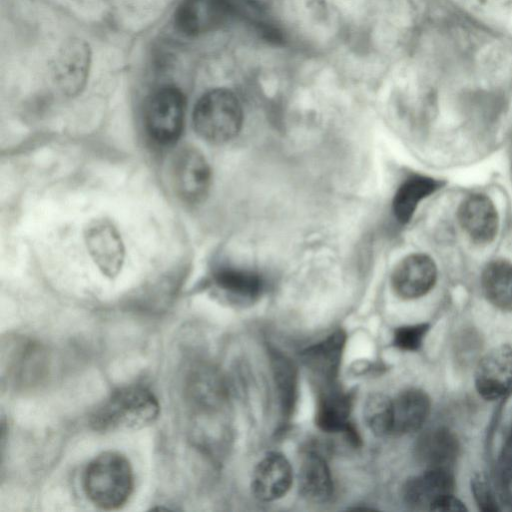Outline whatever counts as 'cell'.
Here are the masks:
<instances>
[{"mask_svg": "<svg viewBox=\"0 0 512 512\" xmlns=\"http://www.w3.org/2000/svg\"><path fill=\"white\" fill-rule=\"evenodd\" d=\"M160 413L158 399L148 388L129 385L115 390L90 417L99 432L137 430L153 424Z\"/></svg>", "mask_w": 512, "mask_h": 512, "instance_id": "obj_1", "label": "cell"}, {"mask_svg": "<svg viewBox=\"0 0 512 512\" xmlns=\"http://www.w3.org/2000/svg\"><path fill=\"white\" fill-rule=\"evenodd\" d=\"M134 474L129 460L117 451H105L94 457L83 475L87 498L98 508L116 510L129 500Z\"/></svg>", "mask_w": 512, "mask_h": 512, "instance_id": "obj_2", "label": "cell"}, {"mask_svg": "<svg viewBox=\"0 0 512 512\" xmlns=\"http://www.w3.org/2000/svg\"><path fill=\"white\" fill-rule=\"evenodd\" d=\"M243 112L238 97L230 90L217 88L206 92L193 112L194 128L203 139L223 143L240 131Z\"/></svg>", "mask_w": 512, "mask_h": 512, "instance_id": "obj_3", "label": "cell"}, {"mask_svg": "<svg viewBox=\"0 0 512 512\" xmlns=\"http://www.w3.org/2000/svg\"><path fill=\"white\" fill-rule=\"evenodd\" d=\"M2 382L9 387L27 388L37 384L46 372L43 348L22 336L8 337L2 344Z\"/></svg>", "mask_w": 512, "mask_h": 512, "instance_id": "obj_4", "label": "cell"}, {"mask_svg": "<svg viewBox=\"0 0 512 512\" xmlns=\"http://www.w3.org/2000/svg\"><path fill=\"white\" fill-rule=\"evenodd\" d=\"M185 116V98L173 86L155 91L147 100L144 111L145 126L158 143L170 144L180 136Z\"/></svg>", "mask_w": 512, "mask_h": 512, "instance_id": "obj_5", "label": "cell"}, {"mask_svg": "<svg viewBox=\"0 0 512 512\" xmlns=\"http://www.w3.org/2000/svg\"><path fill=\"white\" fill-rule=\"evenodd\" d=\"M234 0H182L175 25L185 35L197 36L218 29L238 11Z\"/></svg>", "mask_w": 512, "mask_h": 512, "instance_id": "obj_6", "label": "cell"}, {"mask_svg": "<svg viewBox=\"0 0 512 512\" xmlns=\"http://www.w3.org/2000/svg\"><path fill=\"white\" fill-rule=\"evenodd\" d=\"M172 181L176 193L189 203L201 201L211 182V171L203 154L195 148H185L174 158Z\"/></svg>", "mask_w": 512, "mask_h": 512, "instance_id": "obj_7", "label": "cell"}, {"mask_svg": "<svg viewBox=\"0 0 512 512\" xmlns=\"http://www.w3.org/2000/svg\"><path fill=\"white\" fill-rule=\"evenodd\" d=\"M475 386L484 399L497 400L512 386V347L500 345L487 352L475 371Z\"/></svg>", "mask_w": 512, "mask_h": 512, "instance_id": "obj_8", "label": "cell"}, {"mask_svg": "<svg viewBox=\"0 0 512 512\" xmlns=\"http://www.w3.org/2000/svg\"><path fill=\"white\" fill-rule=\"evenodd\" d=\"M437 279L436 265L428 255L411 254L403 258L394 268L391 284L402 299H416L427 294Z\"/></svg>", "mask_w": 512, "mask_h": 512, "instance_id": "obj_9", "label": "cell"}, {"mask_svg": "<svg viewBox=\"0 0 512 512\" xmlns=\"http://www.w3.org/2000/svg\"><path fill=\"white\" fill-rule=\"evenodd\" d=\"M292 481L293 470L287 458L279 452H270L256 465L251 489L257 499L270 502L286 495Z\"/></svg>", "mask_w": 512, "mask_h": 512, "instance_id": "obj_10", "label": "cell"}, {"mask_svg": "<svg viewBox=\"0 0 512 512\" xmlns=\"http://www.w3.org/2000/svg\"><path fill=\"white\" fill-rule=\"evenodd\" d=\"M86 245L94 262L108 277L120 271L124 261V246L115 227L106 220L92 222L85 232Z\"/></svg>", "mask_w": 512, "mask_h": 512, "instance_id": "obj_11", "label": "cell"}, {"mask_svg": "<svg viewBox=\"0 0 512 512\" xmlns=\"http://www.w3.org/2000/svg\"><path fill=\"white\" fill-rule=\"evenodd\" d=\"M90 64L87 44L70 40L59 51L54 64V79L60 90L73 96L84 87Z\"/></svg>", "mask_w": 512, "mask_h": 512, "instance_id": "obj_12", "label": "cell"}, {"mask_svg": "<svg viewBox=\"0 0 512 512\" xmlns=\"http://www.w3.org/2000/svg\"><path fill=\"white\" fill-rule=\"evenodd\" d=\"M458 219L465 233L477 244L490 243L497 235V210L485 195L474 194L464 199L458 209Z\"/></svg>", "mask_w": 512, "mask_h": 512, "instance_id": "obj_13", "label": "cell"}, {"mask_svg": "<svg viewBox=\"0 0 512 512\" xmlns=\"http://www.w3.org/2000/svg\"><path fill=\"white\" fill-rule=\"evenodd\" d=\"M455 483L448 469L427 468L422 474L409 478L403 486L405 503L417 510H430L440 497L451 494Z\"/></svg>", "mask_w": 512, "mask_h": 512, "instance_id": "obj_14", "label": "cell"}, {"mask_svg": "<svg viewBox=\"0 0 512 512\" xmlns=\"http://www.w3.org/2000/svg\"><path fill=\"white\" fill-rule=\"evenodd\" d=\"M428 395L416 388L399 393L392 399V433L405 435L418 431L430 413Z\"/></svg>", "mask_w": 512, "mask_h": 512, "instance_id": "obj_15", "label": "cell"}, {"mask_svg": "<svg viewBox=\"0 0 512 512\" xmlns=\"http://www.w3.org/2000/svg\"><path fill=\"white\" fill-rule=\"evenodd\" d=\"M459 443L453 432L444 427L426 431L418 439L416 455L427 468L448 469L455 463Z\"/></svg>", "mask_w": 512, "mask_h": 512, "instance_id": "obj_16", "label": "cell"}, {"mask_svg": "<svg viewBox=\"0 0 512 512\" xmlns=\"http://www.w3.org/2000/svg\"><path fill=\"white\" fill-rule=\"evenodd\" d=\"M297 479L300 494L311 502H326L333 494L330 469L326 461L314 452L302 458Z\"/></svg>", "mask_w": 512, "mask_h": 512, "instance_id": "obj_17", "label": "cell"}, {"mask_svg": "<svg viewBox=\"0 0 512 512\" xmlns=\"http://www.w3.org/2000/svg\"><path fill=\"white\" fill-rule=\"evenodd\" d=\"M345 340V334L336 331L325 340L307 348L302 354L307 367L327 384L333 383L336 378Z\"/></svg>", "mask_w": 512, "mask_h": 512, "instance_id": "obj_18", "label": "cell"}, {"mask_svg": "<svg viewBox=\"0 0 512 512\" xmlns=\"http://www.w3.org/2000/svg\"><path fill=\"white\" fill-rule=\"evenodd\" d=\"M316 410V424L326 432H344L351 424L349 414L351 397L334 387L333 383L325 384Z\"/></svg>", "mask_w": 512, "mask_h": 512, "instance_id": "obj_19", "label": "cell"}, {"mask_svg": "<svg viewBox=\"0 0 512 512\" xmlns=\"http://www.w3.org/2000/svg\"><path fill=\"white\" fill-rule=\"evenodd\" d=\"M441 187V182L428 176L413 175L398 188L393 199V213L400 223H407L418 204Z\"/></svg>", "mask_w": 512, "mask_h": 512, "instance_id": "obj_20", "label": "cell"}, {"mask_svg": "<svg viewBox=\"0 0 512 512\" xmlns=\"http://www.w3.org/2000/svg\"><path fill=\"white\" fill-rule=\"evenodd\" d=\"M482 289L487 300L495 307L512 311V263L494 260L483 270Z\"/></svg>", "mask_w": 512, "mask_h": 512, "instance_id": "obj_21", "label": "cell"}, {"mask_svg": "<svg viewBox=\"0 0 512 512\" xmlns=\"http://www.w3.org/2000/svg\"><path fill=\"white\" fill-rule=\"evenodd\" d=\"M215 285L227 294L244 299L258 297L264 287L259 274L237 268H222L214 274Z\"/></svg>", "mask_w": 512, "mask_h": 512, "instance_id": "obj_22", "label": "cell"}, {"mask_svg": "<svg viewBox=\"0 0 512 512\" xmlns=\"http://www.w3.org/2000/svg\"><path fill=\"white\" fill-rule=\"evenodd\" d=\"M364 420L370 431L384 437L392 433V399L382 393L371 394L363 409Z\"/></svg>", "mask_w": 512, "mask_h": 512, "instance_id": "obj_23", "label": "cell"}, {"mask_svg": "<svg viewBox=\"0 0 512 512\" xmlns=\"http://www.w3.org/2000/svg\"><path fill=\"white\" fill-rule=\"evenodd\" d=\"M275 382L284 413H290L295 400L296 373L292 364L281 355L272 358Z\"/></svg>", "mask_w": 512, "mask_h": 512, "instance_id": "obj_24", "label": "cell"}, {"mask_svg": "<svg viewBox=\"0 0 512 512\" xmlns=\"http://www.w3.org/2000/svg\"><path fill=\"white\" fill-rule=\"evenodd\" d=\"M428 330L429 325L426 323L399 327L394 332L393 344L401 350L416 351L421 347Z\"/></svg>", "mask_w": 512, "mask_h": 512, "instance_id": "obj_25", "label": "cell"}, {"mask_svg": "<svg viewBox=\"0 0 512 512\" xmlns=\"http://www.w3.org/2000/svg\"><path fill=\"white\" fill-rule=\"evenodd\" d=\"M471 491L480 510L496 512L499 510L495 495L484 474H476L471 479Z\"/></svg>", "mask_w": 512, "mask_h": 512, "instance_id": "obj_26", "label": "cell"}, {"mask_svg": "<svg viewBox=\"0 0 512 512\" xmlns=\"http://www.w3.org/2000/svg\"><path fill=\"white\" fill-rule=\"evenodd\" d=\"M499 472L506 492L512 496V436L508 439L502 450Z\"/></svg>", "mask_w": 512, "mask_h": 512, "instance_id": "obj_27", "label": "cell"}, {"mask_svg": "<svg viewBox=\"0 0 512 512\" xmlns=\"http://www.w3.org/2000/svg\"><path fill=\"white\" fill-rule=\"evenodd\" d=\"M466 510L467 508L464 503L455 497L453 493L440 497L430 508V511L438 512H462Z\"/></svg>", "mask_w": 512, "mask_h": 512, "instance_id": "obj_28", "label": "cell"}]
</instances>
